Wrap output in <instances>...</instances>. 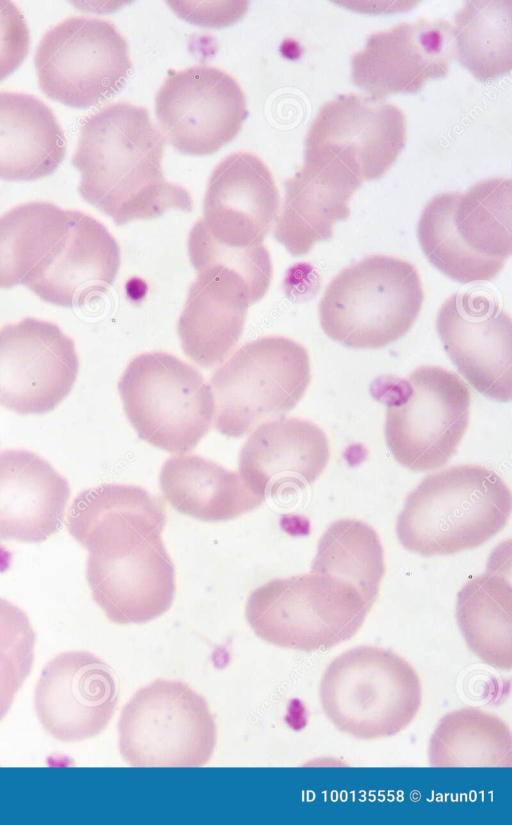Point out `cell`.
<instances>
[{
    "mask_svg": "<svg viewBox=\"0 0 512 825\" xmlns=\"http://www.w3.org/2000/svg\"><path fill=\"white\" fill-rule=\"evenodd\" d=\"M165 138L146 107L111 103L82 123L71 159L78 191L118 225L153 219L170 208L190 212L191 194L163 172Z\"/></svg>",
    "mask_w": 512,
    "mask_h": 825,
    "instance_id": "1",
    "label": "cell"
},
{
    "mask_svg": "<svg viewBox=\"0 0 512 825\" xmlns=\"http://www.w3.org/2000/svg\"><path fill=\"white\" fill-rule=\"evenodd\" d=\"M511 504V491L495 471L452 466L426 476L409 493L397 518V537L424 557L474 549L504 529Z\"/></svg>",
    "mask_w": 512,
    "mask_h": 825,
    "instance_id": "2",
    "label": "cell"
},
{
    "mask_svg": "<svg viewBox=\"0 0 512 825\" xmlns=\"http://www.w3.org/2000/svg\"><path fill=\"white\" fill-rule=\"evenodd\" d=\"M510 177L474 184L466 192L433 197L420 217L417 235L429 262L460 283L489 281L512 252Z\"/></svg>",
    "mask_w": 512,
    "mask_h": 825,
    "instance_id": "3",
    "label": "cell"
},
{
    "mask_svg": "<svg viewBox=\"0 0 512 825\" xmlns=\"http://www.w3.org/2000/svg\"><path fill=\"white\" fill-rule=\"evenodd\" d=\"M371 393L386 405L384 435L397 462L413 471L448 463L469 424L471 394L459 375L423 365L405 377H378Z\"/></svg>",
    "mask_w": 512,
    "mask_h": 825,
    "instance_id": "4",
    "label": "cell"
},
{
    "mask_svg": "<svg viewBox=\"0 0 512 825\" xmlns=\"http://www.w3.org/2000/svg\"><path fill=\"white\" fill-rule=\"evenodd\" d=\"M424 292L414 265L371 255L342 269L318 305L320 325L349 348H381L403 337L416 321Z\"/></svg>",
    "mask_w": 512,
    "mask_h": 825,
    "instance_id": "5",
    "label": "cell"
},
{
    "mask_svg": "<svg viewBox=\"0 0 512 825\" xmlns=\"http://www.w3.org/2000/svg\"><path fill=\"white\" fill-rule=\"evenodd\" d=\"M320 701L340 731L358 739L395 735L416 717L422 685L413 666L395 652L358 646L337 656L320 680Z\"/></svg>",
    "mask_w": 512,
    "mask_h": 825,
    "instance_id": "6",
    "label": "cell"
},
{
    "mask_svg": "<svg viewBox=\"0 0 512 825\" xmlns=\"http://www.w3.org/2000/svg\"><path fill=\"white\" fill-rule=\"evenodd\" d=\"M372 606L354 586L311 573L259 586L248 597L245 615L262 640L312 652L352 638Z\"/></svg>",
    "mask_w": 512,
    "mask_h": 825,
    "instance_id": "7",
    "label": "cell"
},
{
    "mask_svg": "<svg viewBox=\"0 0 512 825\" xmlns=\"http://www.w3.org/2000/svg\"><path fill=\"white\" fill-rule=\"evenodd\" d=\"M123 409L137 435L167 452H189L215 417L211 386L190 364L161 351L143 353L118 382Z\"/></svg>",
    "mask_w": 512,
    "mask_h": 825,
    "instance_id": "8",
    "label": "cell"
},
{
    "mask_svg": "<svg viewBox=\"0 0 512 825\" xmlns=\"http://www.w3.org/2000/svg\"><path fill=\"white\" fill-rule=\"evenodd\" d=\"M311 381L307 350L283 336L250 341L210 379L214 426L228 437H243L275 416L292 410Z\"/></svg>",
    "mask_w": 512,
    "mask_h": 825,
    "instance_id": "9",
    "label": "cell"
},
{
    "mask_svg": "<svg viewBox=\"0 0 512 825\" xmlns=\"http://www.w3.org/2000/svg\"><path fill=\"white\" fill-rule=\"evenodd\" d=\"M217 743V727L206 700L179 680L157 679L123 707L118 748L134 767H200Z\"/></svg>",
    "mask_w": 512,
    "mask_h": 825,
    "instance_id": "10",
    "label": "cell"
},
{
    "mask_svg": "<svg viewBox=\"0 0 512 825\" xmlns=\"http://www.w3.org/2000/svg\"><path fill=\"white\" fill-rule=\"evenodd\" d=\"M35 68L48 97L69 107L87 108L115 95L132 63L128 44L114 24L71 16L43 35Z\"/></svg>",
    "mask_w": 512,
    "mask_h": 825,
    "instance_id": "11",
    "label": "cell"
},
{
    "mask_svg": "<svg viewBox=\"0 0 512 825\" xmlns=\"http://www.w3.org/2000/svg\"><path fill=\"white\" fill-rule=\"evenodd\" d=\"M155 112L164 138L195 156L214 153L233 140L247 117L236 79L208 65L170 72L157 92Z\"/></svg>",
    "mask_w": 512,
    "mask_h": 825,
    "instance_id": "12",
    "label": "cell"
},
{
    "mask_svg": "<svg viewBox=\"0 0 512 825\" xmlns=\"http://www.w3.org/2000/svg\"><path fill=\"white\" fill-rule=\"evenodd\" d=\"M79 371L73 340L55 324L26 318L0 329V405L45 414L70 393Z\"/></svg>",
    "mask_w": 512,
    "mask_h": 825,
    "instance_id": "13",
    "label": "cell"
},
{
    "mask_svg": "<svg viewBox=\"0 0 512 825\" xmlns=\"http://www.w3.org/2000/svg\"><path fill=\"white\" fill-rule=\"evenodd\" d=\"M512 320L496 297L475 289L450 296L436 317V330L451 361L484 396L512 397Z\"/></svg>",
    "mask_w": 512,
    "mask_h": 825,
    "instance_id": "14",
    "label": "cell"
},
{
    "mask_svg": "<svg viewBox=\"0 0 512 825\" xmlns=\"http://www.w3.org/2000/svg\"><path fill=\"white\" fill-rule=\"evenodd\" d=\"M279 203L266 163L252 153L235 152L212 171L203 216L191 231L222 249H253L263 245L278 216Z\"/></svg>",
    "mask_w": 512,
    "mask_h": 825,
    "instance_id": "15",
    "label": "cell"
},
{
    "mask_svg": "<svg viewBox=\"0 0 512 825\" xmlns=\"http://www.w3.org/2000/svg\"><path fill=\"white\" fill-rule=\"evenodd\" d=\"M455 57L453 27L421 18L372 33L351 57V81L370 98L416 93L429 79L447 74Z\"/></svg>",
    "mask_w": 512,
    "mask_h": 825,
    "instance_id": "16",
    "label": "cell"
},
{
    "mask_svg": "<svg viewBox=\"0 0 512 825\" xmlns=\"http://www.w3.org/2000/svg\"><path fill=\"white\" fill-rule=\"evenodd\" d=\"M119 688L111 668L86 651L57 655L35 689V711L44 729L62 742L100 734L111 721Z\"/></svg>",
    "mask_w": 512,
    "mask_h": 825,
    "instance_id": "17",
    "label": "cell"
},
{
    "mask_svg": "<svg viewBox=\"0 0 512 825\" xmlns=\"http://www.w3.org/2000/svg\"><path fill=\"white\" fill-rule=\"evenodd\" d=\"M406 132V118L398 106L348 93L320 108L305 148L333 152L364 182L382 176L393 165L405 145Z\"/></svg>",
    "mask_w": 512,
    "mask_h": 825,
    "instance_id": "18",
    "label": "cell"
},
{
    "mask_svg": "<svg viewBox=\"0 0 512 825\" xmlns=\"http://www.w3.org/2000/svg\"><path fill=\"white\" fill-rule=\"evenodd\" d=\"M362 183L333 152L305 148L302 166L284 183L273 236L293 256L308 253L317 242L333 236L337 221L350 216L348 202Z\"/></svg>",
    "mask_w": 512,
    "mask_h": 825,
    "instance_id": "19",
    "label": "cell"
},
{
    "mask_svg": "<svg viewBox=\"0 0 512 825\" xmlns=\"http://www.w3.org/2000/svg\"><path fill=\"white\" fill-rule=\"evenodd\" d=\"M86 579L94 601L117 624L156 619L170 609L175 598V568L161 536L144 541L124 556L89 554Z\"/></svg>",
    "mask_w": 512,
    "mask_h": 825,
    "instance_id": "20",
    "label": "cell"
},
{
    "mask_svg": "<svg viewBox=\"0 0 512 825\" xmlns=\"http://www.w3.org/2000/svg\"><path fill=\"white\" fill-rule=\"evenodd\" d=\"M120 258L119 245L103 224L70 210L65 235L24 285L48 303L82 306L113 284Z\"/></svg>",
    "mask_w": 512,
    "mask_h": 825,
    "instance_id": "21",
    "label": "cell"
},
{
    "mask_svg": "<svg viewBox=\"0 0 512 825\" xmlns=\"http://www.w3.org/2000/svg\"><path fill=\"white\" fill-rule=\"evenodd\" d=\"M177 333L185 355L203 368L225 360L238 343L248 308L261 298L234 269L212 263L195 269Z\"/></svg>",
    "mask_w": 512,
    "mask_h": 825,
    "instance_id": "22",
    "label": "cell"
},
{
    "mask_svg": "<svg viewBox=\"0 0 512 825\" xmlns=\"http://www.w3.org/2000/svg\"><path fill=\"white\" fill-rule=\"evenodd\" d=\"M166 523L160 500L142 487L102 484L82 491L72 502L66 526L89 554L114 558L159 537Z\"/></svg>",
    "mask_w": 512,
    "mask_h": 825,
    "instance_id": "23",
    "label": "cell"
},
{
    "mask_svg": "<svg viewBox=\"0 0 512 825\" xmlns=\"http://www.w3.org/2000/svg\"><path fill=\"white\" fill-rule=\"evenodd\" d=\"M330 447L322 429L307 419L273 418L256 427L239 454V474L264 500L287 487L313 483L324 471Z\"/></svg>",
    "mask_w": 512,
    "mask_h": 825,
    "instance_id": "24",
    "label": "cell"
},
{
    "mask_svg": "<svg viewBox=\"0 0 512 825\" xmlns=\"http://www.w3.org/2000/svg\"><path fill=\"white\" fill-rule=\"evenodd\" d=\"M69 498L67 479L40 455L0 452V540H47L61 529Z\"/></svg>",
    "mask_w": 512,
    "mask_h": 825,
    "instance_id": "25",
    "label": "cell"
},
{
    "mask_svg": "<svg viewBox=\"0 0 512 825\" xmlns=\"http://www.w3.org/2000/svg\"><path fill=\"white\" fill-rule=\"evenodd\" d=\"M66 154L64 132L52 110L21 92H0V179L38 180Z\"/></svg>",
    "mask_w": 512,
    "mask_h": 825,
    "instance_id": "26",
    "label": "cell"
},
{
    "mask_svg": "<svg viewBox=\"0 0 512 825\" xmlns=\"http://www.w3.org/2000/svg\"><path fill=\"white\" fill-rule=\"evenodd\" d=\"M159 487L176 511L202 521L232 520L264 502L239 473L196 454L170 456L161 468Z\"/></svg>",
    "mask_w": 512,
    "mask_h": 825,
    "instance_id": "27",
    "label": "cell"
},
{
    "mask_svg": "<svg viewBox=\"0 0 512 825\" xmlns=\"http://www.w3.org/2000/svg\"><path fill=\"white\" fill-rule=\"evenodd\" d=\"M457 624L469 649L499 670L512 668V589L504 575L473 577L459 591Z\"/></svg>",
    "mask_w": 512,
    "mask_h": 825,
    "instance_id": "28",
    "label": "cell"
},
{
    "mask_svg": "<svg viewBox=\"0 0 512 825\" xmlns=\"http://www.w3.org/2000/svg\"><path fill=\"white\" fill-rule=\"evenodd\" d=\"M428 759L433 767H511L510 727L476 707L451 711L431 735Z\"/></svg>",
    "mask_w": 512,
    "mask_h": 825,
    "instance_id": "29",
    "label": "cell"
},
{
    "mask_svg": "<svg viewBox=\"0 0 512 825\" xmlns=\"http://www.w3.org/2000/svg\"><path fill=\"white\" fill-rule=\"evenodd\" d=\"M70 210L33 201L0 216V288L25 284L65 235Z\"/></svg>",
    "mask_w": 512,
    "mask_h": 825,
    "instance_id": "30",
    "label": "cell"
},
{
    "mask_svg": "<svg viewBox=\"0 0 512 825\" xmlns=\"http://www.w3.org/2000/svg\"><path fill=\"white\" fill-rule=\"evenodd\" d=\"M455 56L480 81L512 68V1L470 0L455 17Z\"/></svg>",
    "mask_w": 512,
    "mask_h": 825,
    "instance_id": "31",
    "label": "cell"
},
{
    "mask_svg": "<svg viewBox=\"0 0 512 825\" xmlns=\"http://www.w3.org/2000/svg\"><path fill=\"white\" fill-rule=\"evenodd\" d=\"M311 573L354 586L374 605L385 573L384 554L377 532L357 519H339L321 536Z\"/></svg>",
    "mask_w": 512,
    "mask_h": 825,
    "instance_id": "32",
    "label": "cell"
},
{
    "mask_svg": "<svg viewBox=\"0 0 512 825\" xmlns=\"http://www.w3.org/2000/svg\"><path fill=\"white\" fill-rule=\"evenodd\" d=\"M35 640L26 612L0 598V721L31 671Z\"/></svg>",
    "mask_w": 512,
    "mask_h": 825,
    "instance_id": "33",
    "label": "cell"
},
{
    "mask_svg": "<svg viewBox=\"0 0 512 825\" xmlns=\"http://www.w3.org/2000/svg\"><path fill=\"white\" fill-rule=\"evenodd\" d=\"M188 253L194 269L212 263L234 269L248 281L260 298L270 286L272 263L264 245L243 251L225 250L190 231Z\"/></svg>",
    "mask_w": 512,
    "mask_h": 825,
    "instance_id": "34",
    "label": "cell"
},
{
    "mask_svg": "<svg viewBox=\"0 0 512 825\" xmlns=\"http://www.w3.org/2000/svg\"><path fill=\"white\" fill-rule=\"evenodd\" d=\"M29 29L17 6L0 0V81L14 72L29 50Z\"/></svg>",
    "mask_w": 512,
    "mask_h": 825,
    "instance_id": "35",
    "label": "cell"
}]
</instances>
